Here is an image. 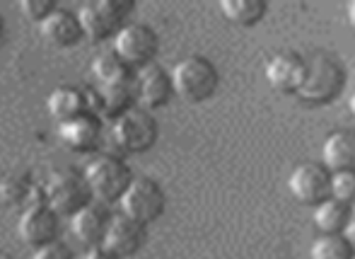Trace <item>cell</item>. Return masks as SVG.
<instances>
[{
  "mask_svg": "<svg viewBox=\"0 0 355 259\" xmlns=\"http://www.w3.org/2000/svg\"><path fill=\"white\" fill-rule=\"evenodd\" d=\"M133 92H136L138 104L145 112L164 107L174 94L169 73L157 63H148V66L138 68V73L133 76Z\"/></svg>",
  "mask_w": 355,
  "mask_h": 259,
  "instance_id": "8fae6325",
  "label": "cell"
},
{
  "mask_svg": "<svg viewBox=\"0 0 355 259\" xmlns=\"http://www.w3.org/2000/svg\"><path fill=\"white\" fill-rule=\"evenodd\" d=\"M92 76L97 85H126L133 83V68L126 66L114 51H104L94 56Z\"/></svg>",
  "mask_w": 355,
  "mask_h": 259,
  "instance_id": "44dd1931",
  "label": "cell"
},
{
  "mask_svg": "<svg viewBox=\"0 0 355 259\" xmlns=\"http://www.w3.org/2000/svg\"><path fill=\"white\" fill-rule=\"evenodd\" d=\"M348 112H351L353 117H355V90L351 92V97H348Z\"/></svg>",
  "mask_w": 355,
  "mask_h": 259,
  "instance_id": "1f68e13d",
  "label": "cell"
},
{
  "mask_svg": "<svg viewBox=\"0 0 355 259\" xmlns=\"http://www.w3.org/2000/svg\"><path fill=\"white\" fill-rule=\"evenodd\" d=\"M32 259H75V257H73V250L63 240H51V242H46V245L37 247Z\"/></svg>",
  "mask_w": 355,
  "mask_h": 259,
  "instance_id": "4316f807",
  "label": "cell"
},
{
  "mask_svg": "<svg viewBox=\"0 0 355 259\" xmlns=\"http://www.w3.org/2000/svg\"><path fill=\"white\" fill-rule=\"evenodd\" d=\"M329 199L343 206L355 203V170L329 172Z\"/></svg>",
  "mask_w": 355,
  "mask_h": 259,
  "instance_id": "d4e9b609",
  "label": "cell"
},
{
  "mask_svg": "<svg viewBox=\"0 0 355 259\" xmlns=\"http://www.w3.org/2000/svg\"><path fill=\"white\" fill-rule=\"evenodd\" d=\"M102 245L109 252H114L119 259L133 257L145 245V226L133 221V218L123 216V213H116L109 221L107 235H104Z\"/></svg>",
  "mask_w": 355,
  "mask_h": 259,
  "instance_id": "4fadbf2b",
  "label": "cell"
},
{
  "mask_svg": "<svg viewBox=\"0 0 355 259\" xmlns=\"http://www.w3.org/2000/svg\"><path fill=\"white\" fill-rule=\"evenodd\" d=\"M348 259H355V252H353V255H351V257H348Z\"/></svg>",
  "mask_w": 355,
  "mask_h": 259,
  "instance_id": "836d02e7",
  "label": "cell"
},
{
  "mask_svg": "<svg viewBox=\"0 0 355 259\" xmlns=\"http://www.w3.org/2000/svg\"><path fill=\"white\" fill-rule=\"evenodd\" d=\"M109 221H112V213L104 203L89 201L85 208H80L78 213L71 218V228L73 235L80 245L85 247H97L104 242V235H107Z\"/></svg>",
  "mask_w": 355,
  "mask_h": 259,
  "instance_id": "2e32d148",
  "label": "cell"
},
{
  "mask_svg": "<svg viewBox=\"0 0 355 259\" xmlns=\"http://www.w3.org/2000/svg\"><path fill=\"white\" fill-rule=\"evenodd\" d=\"M351 255H353L351 245L338 233L317 235L312 245H309V259H348Z\"/></svg>",
  "mask_w": 355,
  "mask_h": 259,
  "instance_id": "cb8c5ba5",
  "label": "cell"
},
{
  "mask_svg": "<svg viewBox=\"0 0 355 259\" xmlns=\"http://www.w3.org/2000/svg\"><path fill=\"white\" fill-rule=\"evenodd\" d=\"M44 201L53 208V213L58 218H73L80 208H85L92 201V194H89V187L85 182L83 172L68 167V170H58L49 177L46 187H44Z\"/></svg>",
  "mask_w": 355,
  "mask_h": 259,
  "instance_id": "8992f818",
  "label": "cell"
},
{
  "mask_svg": "<svg viewBox=\"0 0 355 259\" xmlns=\"http://www.w3.org/2000/svg\"><path fill=\"white\" fill-rule=\"evenodd\" d=\"M288 192L295 201L304 206H317L329 197V172L319 162L295 165L288 174Z\"/></svg>",
  "mask_w": 355,
  "mask_h": 259,
  "instance_id": "30bf717a",
  "label": "cell"
},
{
  "mask_svg": "<svg viewBox=\"0 0 355 259\" xmlns=\"http://www.w3.org/2000/svg\"><path fill=\"white\" fill-rule=\"evenodd\" d=\"M5 39H8V22H5L3 12H0V49H3Z\"/></svg>",
  "mask_w": 355,
  "mask_h": 259,
  "instance_id": "f546056e",
  "label": "cell"
},
{
  "mask_svg": "<svg viewBox=\"0 0 355 259\" xmlns=\"http://www.w3.org/2000/svg\"><path fill=\"white\" fill-rule=\"evenodd\" d=\"M157 51V34H155L153 27L143 22H126L114 37V53L131 68H143L148 63H155Z\"/></svg>",
  "mask_w": 355,
  "mask_h": 259,
  "instance_id": "ba28073f",
  "label": "cell"
},
{
  "mask_svg": "<svg viewBox=\"0 0 355 259\" xmlns=\"http://www.w3.org/2000/svg\"><path fill=\"white\" fill-rule=\"evenodd\" d=\"M0 259H12V257H8V255H3V257H0Z\"/></svg>",
  "mask_w": 355,
  "mask_h": 259,
  "instance_id": "d6a6232c",
  "label": "cell"
},
{
  "mask_svg": "<svg viewBox=\"0 0 355 259\" xmlns=\"http://www.w3.org/2000/svg\"><path fill=\"white\" fill-rule=\"evenodd\" d=\"M133 3L128 0H89L78 10V19L83 24L85 39L104 42L114 39L119 29L126 24Z\"/></svg>",
  "mask_w": 355,
  "mask_h": 259,
  "instance_id": "5b68a950",
  "label": "cell"
},
{
  "mask_svg": "<svg viewBox=\"0 0 355 259\" xmlns=\"http://www.w3.org/2000/svg\"><path fill=\"white\" fill-rule=\"evenodd\" d=\"M348 213H351L348 206H343V203L327 197L324 201H319L317 206H314L312 223L322 235H329V233L343 231V226H346V221H348Z\"/></svg>",
  "mask_w": 355,
  "mask_h": 259,
  "instance_id": "7402d4cb",
  "label": "cell"
},
{
  "mask_svg": "<svg viewBox=\"0 0 355 259\" xmlns=\"http://www.w3.org/2000/svg\"><path fill=\"white\" fill-rule=\"evenodd\" d=\"M343 83H346L343 68L334 58L314 53V56L304 58V78L295 90V94L309 104L331 102L343 90Z\"/></svg>",
  "mask_w": 355,
  "mask_h": 259,
  "instance_id": "3957f363",
  "label": "cell"
},
{
  "mask_svg": "<svg viewBox=\"0 0 355 259\" xmlns=\"http://www.w3.org/2000/svg\"><path fill=\"white\" fill-rule=\"evenodd\" d=\"M121 213L148 228L164 213V189L153 177H133L121 197Z\"/></svg>",
  "mask_w": 355,
  "mask_h": 259,
  "instance_id": "52a82bcc",
  "label": "cell"
},
{
  "mask_svg": "<svg viewBox=\"0 0 355 259\" xmlns=\"http://www.w3.org/2000/svg\"><path fill=\"white\" fill-rule=\"evenodd\" d=\"M109 136H112L114 148L121 156H138V153L150 151L157 143L159 126L150 112H145L141 107H131L121 117L114 119Z\"/></svg>",
  "mask_w": 355,
  "mask_h": 259,
  "instance_id": "7a4b0ae2",
  "label": "cell"
},
{
  "mask_svg": "<svg viewBox=\"0 0 355 259\" xmlns=\"http://www.w3.org/2000/svg\"><path fill=\"white\" fill-rule=\"evenodd\" d=\"M58 223L61 218L53 213V208L46 201H37L22 211L17 221V235L24 245L42 247L51 240H58Z\"/></svg>",
  "mask_w": 355,
  "mask_h": 259,
  "instance_id": "9c48e42d",
  "label": "cell"
},
{
  "mask_svg": "<svg viewBox=\"0 0 355 259\" xmlns=\"http://www.w3.org/2000/svg\"><path fill=\"white\" fill-rule=\"evenodd\" d=\"M104 124L94 114H80L58 124V138L66 148L78 153H94L102 143Z\"/></svg>",
  "mask_w": 355,
  "mask_h": 259,
  "instance_id": "7c38bea8",
  "label": "cell"
},
{
  "mask_svg": "<svg viewBox=\"0 0 355 259\" xmlns=\"http://www.w3.org/2000/svg\"><path fill=\"white\" fill-rule=\"evenodd\" d=\"M263 78L278 92H295L304 78V58L295 53H276L263 66Z\"/></svg>",
  "mask_w": 355,
  "mask_h": 259,
  "instance_id": "e0dca14e",
  "label": "cell"
},
{
  "mask_svg": "<svg viewBox=\"0 0 355 259\" xmlns=\"http://www.w3.org/2000/svg\"><path fill=\"white\" fill-rule=\"evenodd\" d=\"M172 92L182 97L184 102H206L218 90V71L208 58L203 56H187L172 68L169 73Z\"/></svg>",
  "mask_w": 355,
  "mask_h": 259,
  "instance_id": "277c9868",
  "label": "cell"
},
{
  "mask_svg": "<svg viewBox=\"0 0 355 259\" xmlns=\"http://www.w3.org/2000/svg\"><path fill=\"white\" fill-rule=\"evenodd\" d=\"M83 177L89 187V194H92V201L109 206V203L121 201L123 192L133 179V172L121 156L104 153V156H97L87 162Z\"/></svg>",
  "mask_w": 355,
  "mask_h": 259,
  "instance_id": "6da1fadb",
  "label": "cell"
},
{
  "mask_svg": "<svg viewBox=\"0 0 355 259\" xmlns=\"http://www.w3.org/2000/svg\"><path fill=\"white\" fill-rule=\"evenodd\" d=\"M44 199L37 197V184L32 174H8L0 179V203L5 206H32Z\"/></svg>",
  "mask_w": 355,
  "mask_h": 259,
  "instance_id": "ffe728a7",
  "label": "cell"
},
{
  "mask_svg": "<svg viewBox=\"0 0 355 259\" xmlns=\"http://www.w3.org/2000/svg\"><path fill=\"white\" fill-rule=\"evenodd\" d=\"M341 233H343V237H346L348 245H355V211L348 213V221H346V226H343Z\"/></svg>",
  "mask_w": 355,
  "mask_h": 259,
  "instance_id": "f1b7e54d",
  "label": "cell"
},
{
  "mask_svg": "<svg viewBox=\"0 0 355 259\" xmlns=\"http://www.w3.org/2000/svg\"><path fill=\"white\" fill-rule=\"evenodd\" d=\"M80 259H119V257L114 255V252H109L104 245H97V247H87V250H85V255Z\"/></svg>",
  "mask_w": 355,
  "mask_h": 259,
  "instance_id": "83f0119b",
  "label": "cell"
},
{
  "mask_svg": "<svg viewBox=\"0 0 355 259\" xmlns=\"http://www.w3.org/2000/svg\"><path fill=\"white\" fill-rule=\"evenodd\" d=\"M49 114L58 124L89 114V90L80 85H61L49 94Z\"/></svg>",
  "mask_w": 355,
  "mask_h": 259,
  "instance_id": "d6986e66",
  "label": "cell"
},
{
  "mask_svg": "<svg viewBox=\"0 0 355 259\" xmlns=\"http://www.w3.org/2000/svg\"><path fill=\"white\" fill-rule=\"evenodd\" d=\"M220 12L225 19H230L232 24H257L259 19L266 15V3L261 0H220Z\"/></svg>",
  "mask_w": 355,
  "mask_h": 259,
  "instance_id": "603a6c76",
  "label": "cell"
},
{
  "mask_svg": "<svg viewBox=\"0 0 355 259\" xmlns=\"http://www.w3.org/2000/svg\"><path fill=\"white\" fill-rule=\"evenodd\" d=\"M39 32H42V37L56 49H73L85 39L78 12H73V10H68V8L53 10V12L39 24Z\"/></svg>",
  "mask_w": 355,
  "mask_h": 259,
  "instance_id": "5bb4252c",
  "label": "cell"
},
{
  "mask_svg": "<svg viewBox=\"0 0 355 259\" xmlns=\"http://www.w3.org/2000/svg\"><path fill=\"white\" fill-rule=\"evenodd\" d=\"M322 167L327 172L355 170V131H331L322 143Z\"/></svg>",
  "mask_w": 355,
  "mask_h": 259,
  "instance_id": "ac0fdd59",
  "label": "cell"
},
{
  "mask_svg": "<svg viewBox=\"0 0 355 259\" xmlns=\"http://www.w3.org/2000/svg\"><path fill=\"white\" fill-rule=\"evenodd\" d=\"M348 24H351V29H353V32H355V0H353V3L351 5H348Z\"/></svg>",
  "mask_w": 355,
  "mask_h": 259,
  "instance_id": "4dcf8cb0",
  "label": "cell"
},
{
  "mask_svg": "<svg viewBox=\"0 0 355 259\" xmlns=\"http://www.w3.org/2000/svg\"><path fill=\"white\" fill-rule=\"evenodd\" d=\"M89 90V114H94L97 119H116L123 112L133 107V83L126 85H97V87H87Z\"/></svg>",
  "mask_w": 355,
  "mask_h": 259,
  "instance_id": "9a60e30c",
  "label": "cell"
},
{
  "mask_svg": "<svg viewBox=\"0 0 355 259\" xmlns=\"http://www.w3.org/2000/svg\"><path fill=\"white\" fill-rule=\"evenodd\" d=\"M56 8L58 5L53 3V0H22V3H19V12L37 24H42Z\"/></svg>",
  "mask_w": 355,
  "mask_h": 259,
  "instance_id": "484cf974",
  "label": "cell"
}]
</instances>
